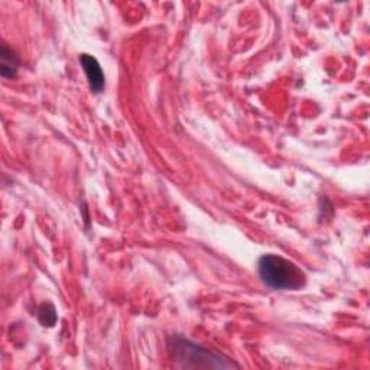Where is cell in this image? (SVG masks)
Wrapping results in <instances>:
<instances>
[{"mask_svg":"<svg viewBox=\"0 0 370 370\" xmlns=\"http://www.w3.org/2000/svg\"><path fill=\"white\" fill-rule=\"evenodd\" d=\"M80 64L86 72V77L88 80L91 91L100 93L106 84V79H105V74H103L100 64H98V61L94 57L87 55V54L80 55Z\"/></svg>","mask_w":370,"mask_h":370,"instance_id":"3957f363","label":"cell"},{"mask_svg":"<svg viewBox=\"0 0 370 370\" xmlns=\"http://www.w3.org/2000/svg\"><path fill=\"white\" fill-rule=\"evenodd\" d=\"M18 67L19 61L16 54L6 45H2V48H0V74L5 79H12L16 76Z\"/></svg>","mask_w":370,"mask_h":370,"instance_id":"277c9868","label":"cell"},{"mask_svg":"<svg viewBox=\"0 0 370 370\" xmlns=\"http://www.w3.org/2000/svg\"><path fill=\"white\" fill-rule=\"evenodd\" d=\"M258 270L262 281L274 289L295 291L305 285L307 277L293 262L278 256L265 255L259 259Z\"/></svg>","mask_w":370,"mask_h":370,"instance_id":"7a4b0ae2","label":"cell"},{"mask_svg":"<svg viewBox=\"0 0 370 370\" xmlns=\"http://www.w3.org/2000/svg\"><path fill=\"white\" fill-rule=\"evenodd\" d=\"M168 349L180 367L184 369H232L239 367L227 357L207 350L184 337L172 336L168 340Z\"/></svg>","mask_w":370,"mask_h":370,"instance_id":"6da1fadb","label":"cell"},{"mask_svg":"<svg viewBox=\"0 0 370 370\" xmlns=\"http://www.w3.org/2000/svg\"><path fill=\"white\" fill-rule=\"evenodd\" d=\"M38 317H39V322L42 326L53 327L57 323V311H55L54 305H51V304H44L39 308Z\"/></svg>","mask_w":370,"mask_h":370,"instance_id":"5b68a950","label":"cell"}]
</instances>
